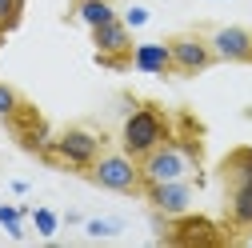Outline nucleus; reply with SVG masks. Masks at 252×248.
I'll return each mask as SVG.
<instances>
[{
	"mask_svg": "<svg viewBox=\"0 0 252 248\" xmlns=\"http://www.w3.org/2000/svg\"><path fill=\"white\" fill-rule=\"evenodd\" d=\"M120 140H124V152H128V156L144 160L156 144L168 140V120H164V112L152 108V104H136L128 116H124Z\"/></svg>",
	"mask_w": 252,
	"mask_h": 248,
	"instance_id": "obj_1",
	"label": "nucleus"
},
{
	"mask_svg": "<svg viewBox=\"0 0 252 248\" xmlns=\"http://www.w3.org/2000/svg\"><path fill=\"white\" fill-rule=\"evenodd\" d=\"M44 156H52L56 164H64L72 172H88L92 164H96V156H100V136L92 128H64L52 140V148L44 152Z\"/></svg>",
	"mask_w": 252,
	"mask_h": 248,
	"instance_id": "obj_2",
	"label": "nucleus"
},
{
	"mask_svg": "<svg viewBox=\"0 0 252 248\" xmlns=\"http://www.w3.org/2000/svg\"><path fill=\"white\" fill-rule=\"evenodd\" d=\"M88 176H92V184H100V188H108V192H136L144 184L140 164H136V156H128V152H100L96 164L88 168Z\"/></svg>",
	"mask_w": 252,
	"mask_h": 248,
	"instance_id": "obj_3",
	"label": "nucleus"
},
{
	"mask_svg": "<svg viewBox=\"0 0 252 248\" xmlns=\"http://www.w3.org/2000/svg\"><path fill=\"white\" fill-rule=\"evenodd\" d=\"M192 172V148L180 144V140H164V144H156L148 156L140 160V176L144 184L152 180H180Z\"/></svg>",
	"mask_w": 252,
	"mask_h": 248,
	"instance_id": "obj_4",
	"label": "nucleus"
},
{
	"mask_svg": "<svg viewBox=\"0 0 252 248\" xmlns=\"http://www.w3.org/2000/svg\"><path fill=\"white\" fill-rule=\"evenodd\" d=\"M144 192H148V204L160 216H180V212L192 208V184H188V176H180V180H152V184H144Z\"/></svg>",
	"mask_w": 252,
	"mask_h": 248,
	"instance_id": "obj_5",
	"label": "nucleus"
},
{
	"mask_svg": "<svg viewBox=\"0 0 252 248\" xmlns=\"http://www.w3.org/2000/svg\"><path fill=\"white\" fill-rule=\"evenodd\" d=\"M128 32L132 28L124 24L120 16L92 28V44H96V60L100 64H120V56H132V36Z\"/></svg>",
	"mask_w": 252,
	"mask_h": 248,
	"instance_id": "obj_6",
	"label": "nucleus"
},
{
	"mask_svg": "<svg viewBox=\"0 0 252 248\" xmlns=\"http://www.w3.org/2000/svg\"><path fill=\"white\" fill-rule=\"evenodd\" d=\"M8 124H12V132H16V140L28 148V152H48L52 148V136H48V120L32 108V104H20L12 116H8Z\"/></svg>",
	"mask_w": 252,
	"mask_h": 248,
	"instance_id": "obj_7",
	"label": "nucleus"
},
{
	"mask_svg": "<svg viewBox=\"0 0 252 248\" xmlns=\"http://www.w3.org/2000/svg\"><path fill=\"white\" fill-rule=\"evenodd\" d=\"M172 68L176 72H184V76H196V72H204L208 64H212V44L208 40H200V36H176L172 44Z\"/></svg>",
	"mask_w": 252,
	"mask_h": 248,
	"instance_id": "obj_8",
	"label": "nucleus"
},
{
	"mask_svg": "<svg viewBox=\"0 0 252 248\" xmlns=\"http://www.w3.org/2000/svg\"><path fill=\"white\" fill-rule=\"evenodd\" d=\"M212 56L216 60H232V64H244V60H252V32L240 24H224L212 32Z\"/></svg>",
	"mask_w": 252,
	"mask_h": 248,
	"instance_id": "obj_9",
	"label": "nucleus"
},
{
	"mask_svg": "<svg viewBox=\"0 0 252 248\" xmlns=\"http://www.w3.org/2000/svg\"><path fill=\"white\" fill-rule=\"evenodd\" d=\"M128 64L136 72H148V76H164L172 68V48L160 44V40H144V44H132V56Z\"/></svg>",
	"mask_w": 252,
	"mask_h": 248,
	"instance_id": "obj_10",
	"label": "nucleus"
},
{
	"mask_svg": "<svg viewBox=\"0 0 252 248\" xmlns=\"http://www.w3.org/2000/svg\"><path fill=\"white\" fill-rule=\"evenodd\" d=\"M172 240H180V244H216L220 232H216V224L208 220V216H188V212H180V216H176V228H172Z\"/></svg>",
	"mask_w": 252,
	"mask_h": 248,
	"instance_id": "obj_11",
	"label": "nucleus"
},
{
	"mask_svg": "<svg viewBox=\"0 0 252 248\" xmlns=\"http://www.w3.org/2000/svg\"><path fill=\"white\" fill-rule=\"evenodd\" d=\"M228 220L236 228H252V176L228 184Z\"/></svg>",
	"mask_w": 252,
	"mask_h": 248,
	"instance_id": "obj_12",
	"label": "nucleus"
},
{
	"mask_svg": "<svg viewBox=\"0 0 252 248\" xmlns=\"http://www.w3.org/2000/svg\"><path fill=\"white\" fill-rule=\"evenodd\" d=\"M76 16H80V24L96 28V24L116 20V8L108 4V0H76Z\"/></svg>",
	"mask_w": 252,
	"mask_h": 248,
	"instance_id": "obj_13",
	"label": "nucleus"
},
{
	"mask_svg": "<svg viewBox=\"0 0 252 248\" xmlns=\"http://www.w3.org/2000/svg\"><path fill=\"white\" fill-rule=\"evenodd\" d=\"M28 220H32V228H36V232H40L44 240H52V236H56V228L64 224V216L40 204V208H28Z\"/></svg>",
	"mask_w": 252,
	"mask_h": 248,
	"instance_id": "obj_14",
	"label": "nucleus"
},
{
	"mask_svg": "<svg viewBox=\"0 0 252 248\" xmlns=\"http://www.w3.org/2000/svg\"><path fill=\"white\" fill-rule=\"evenodd\" d=\"M244 176H252V148H236L232 156L224 160V180L232 184V180H244Z\"/></svg>",
	"mask_w": 252,
	"mask_h": 248,
	"instance_id": "obj_15",
	"label": "nucleus"
},
{
	"mask_svg": "<svg viewBox=\"0 0 252 248\" xmlns=\"http://www.w3.org/2000/svg\"><path fill=\"white\" fill-rule=\"evenodd\" d=\"M24 216H28V208H16V204H0V228H4L12 240H20V236H24Z\"/></svg>",
	"mask_w": 252,
	"mask_h": 248,
	"instance_id": "obj_16",
	"label": "nucleus"
},
{
	"mask_svg": "<svg viewBox=\"0 0 252 248\" xmlns=\"http://www.w3.org/2000/svg\"><path fill=\"white\" fill-rule=\"evenodd\" d=\"M120 220H108V216H92V220H84V232L88 236H120Z\"/></svg>",
	"mask_w": 252,
	"mask_h": 248,
	"instance_id": "obj_17",
	"label": "nucleus"
},
{
	"mask_svg": "<svg viewBox=\"0 0 252 248\" xmlns=\"http://www.w3.org/2000/svg\"><path fill=\"white\" fill-rule=\"evenodd\" d=\"M20 12H24V0H0V28L12 32L20 24Z\"/></svg>",
	"mask_w": 252,
	"mask_h": 248,
	"instance_id": "obj_18",
	"label": "nucleus"
},
{
	"mask_svg": "<svg viewBox=\"0 0 252 248\" xmlns=\"http://www.w3.org/2000/svg\"><path fill=\"white\" fill-rule=\"evenodd\" d=\"M20 104H24V100L16 96V88H8L4 80H0V116H4V120H8V116H12L16 108H20Z\"/></svg>",
	"mask_w": 252,
	"mask_h": 248,
	"instance_id": "obj_19",
	"label": "nucleus"
},
{
	"mask_svg": "<svg viewBox=\"0 0 252 248\" xmlns=\"http://www.w3.org/2000/svg\"><path fill=\"white\" fill-rule=\"evenodd\" d=\"M120 20H124V24H128V28H144V24L152 20V12H148L144 4H132L128 12H124V16H120Z\"/></svg>",
	"mask_w": 252,
	"mask_h": 248,
	"instance_id": "obj_20",
	"label": "nucleus"
},
{
	"mask_svg": "<svg viewBox=\"0 0 252 248\" xmlns=\"http://www.w3.org/2000/svg\"><path fill=\"white\" fill-rule=\"evenodd\" d=\"M64 224H84V216H80V212L72 208V212H64Z\"/></svg>",
	"mask_w": 252,
	"mask_h": 248,
	"instance_id": "obj_21",
	"label": "nucleus"
},
{
	"mask_svg": "<svg viewBox=\"0 0 252 248\" xmlns=\"http://www.w3.org/2000/svg\"><path fill=\"white\" fill-rule=\"evenodd\" d=\"M4 36H8V32H4V28H0V44H4Z\"/></svg>",
	"mask_w": 252,
	"mask_h": 248,
	"instance_id": "obj_22",
	"label": "nucleus"
},
{
	"mask_svg": "<svg viewBox=\"0 0 252 248\" xmlns=\"http://www.w3.org/2000/svg\"><path fill=\"white\" fill-rule=\"evenodd\" d=\"M248 244H252V236H248Z\"/></svg>",
	"mask_w": 252,
	"mask_h": 248,
	"instance_id": "obj_23",
	"label": "nucleus"
}]
</instances>
